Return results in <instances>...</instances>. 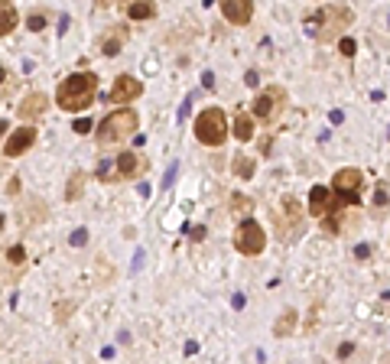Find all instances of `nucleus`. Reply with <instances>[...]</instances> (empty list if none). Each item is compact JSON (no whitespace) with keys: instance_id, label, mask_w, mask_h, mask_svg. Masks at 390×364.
Returning a JSON list of instances; mask_svg holds the SVG:
<instances>
[{"instance_id":"nucleus-1","label":"nucleus","mask_w":390,"mask_h":364,"mask_svg":"<svg viewBox=\"0 0 390 364\" xmlns=\"http://www.w3.org/2000/svg\"><path fill=\"white\" fill-rule=\"evenodd\" d=\"M94 91H98V75L94 72H75L59 85L56 104L62 111H85V108H91Z\"/></svg>"},{"instance_id":"nucleus-2","label":"nucleus","mask_w":390,"mask_h":364,"mask_svg":"<svg viewBox=\"0 0 390 364\" xmlns=\"http://www.w3.org/2000/svg\"><path fill=\"white\" fill-rule=\"evenodd\" d=\"M137 127H140L137 111L117 108V111H111L108 117L98 124L94 137H98V143H101V147H114V143H124V140H130V137L137 134Z\"/></svg>"},{"instance_id":"nucleus-3","label":"nucleus","mask_w":390,"mask_h":364,"mask_svg":"<svg viewBox=\"0 0 390 364\" xmlns=\"http://www.w3.org/2000/svg\"><path fill=\"white\" fill-rule=\"evenodd\" d=\"M228 137V117L221 108H205L195 117V140L205 147H221Z\"/></svg>"},{"instance_id":"nucleus-4","label":"nucleus","mask_w":390,"mask_h":364,"mask_svg":"<svg viewBox=\"0 0 390 364\" xmlns=\"http://www.w3.org/2000/svg\"><path fill=\"white\" fill-rule=\"evenodd\" d=\"M348 23H351V10H322L309 16V33H315L319 42H332Z\"/></svg>"},{"instance_id":"nucleus-5","label":"nucleus","mask_w":390,"mask_h":364,"mask_svg":"<svg viewBox=\"0 0 390 364\" xmlns=\"http://www.w3.org/2000/svg\"><path fill=\"white\" fill-rule=\"evenodd\" d=\"M234 247H237L244 257L263 254V247H267V231L257 225L254 218H244L241 225H237V231H234Z\"/></svg>"},{"instance_id":"nucleus-6","label":"nucleus","mask_w":390,"mask_h":364,"mask_svg":"<svg viewBox=\"0 0 390 364\" xmlns=\"http://www.w3.org/2000/svg\"><path fill=\"white\" fill-rule=\"evenodd\" d=\"M283 108H286V88H280V85L263 88V91L254 98V117H260L267 124H273V117H280Z\"/></svg>"},{"instance_id":"nucleus-7","label":"nucleus","mask_w":390,"mask_h":364,"mask_svg":"<svg viewBox=\"0 0 390 364\" xmlns=\"http://www.w3.org/2000/svg\"><path fill=\"white\" fill-rule=\"evenodd\" d=\"M273 225H277V237L280 241H289L292 231H303V211H299V202L286 195L280 202V211L273 215Z\"/></svg>"},{"instance_id":"nucleus-8","label":"nucleus","mask_w":390,"mask_h":364,"mask_svg":"<svg viewBox=\"0 0 390 364\" xmlns=\"http://www.w3.org/2000/svg\"><path fill=\"white\" fill-rule=\"evenodd\" d=\"M147 169V163L140 159V153H134V150H124V153H117V159H114V176L117 179H134V176H140Z\"/></svg>"},{"instance_id":"nucleus-9","label":"nucleus","mask_w":390,"mask_h":364,"mask_svg":"<svg viewBox=\"0 0 390 364\" xmlns=\"http://www.w3.org/2000/svg\"><path fill=\"white\" fill-rule=\"evenodd\" d=\"M46 111H49V98L42 94V91H30L20 104H16V114H20V120H36V117H42Z\"/></svg>"},{"instance_id":"nucleus-10","label":"nucleus","mask_w":390,"mask_h":364,"mask_svg":"<svg viewBox=\"0 0 390 364\" xmlns=\"http://www.w3.org/2000/svg\"><path fill=\"white\" fill-rule=\"evenodd\" d=\"M33 143H36V127H16L13 134L7 137L4 153H7V156H23Z\"/></svg>"},{"instance_id":"nucleus-11","label":"nucleus","mask_w":390,"mask_h":364,"mask_svg":"<svg viewBox=\"0 0 390 364\" xmlns=\"http://www.w3.org/2000/svg\"><path fill=\"white\" fill-rule=\"evenodd\" d=\"M143 94V82L134 75H117V82L111 88V101H134Z\"/></svg>"},{"instance_id":"nucleus-12","label":"nucleus","mask_w":390,"mask_h":364,"mask_svg":"<svg viewBox=\"0 0 390 364\" xmlns=\"http://www.w3.org/2000/svg\"><path fill=\"white\" fill-rule=\"evenodd\" d=\"M221 13H225L228 23L244 26L247 20H251V13H254V4L251 0H221Z\"/></svg>"},{"instance_id":"nucleus-13","label":"nucleus","mask_w":390,"mask_h":364,"mask_svg":"<svg viewBox=\"0 0 390 364\" xmlns=\"http://www.w3.org/2000/svg\"><path fill=\"white\" fill-rule=\"evenodd\" d=\"M309 211H312L315 218H322V215L332 211V192L325 189V185H312V192H309Z\"/></svg>"},{"instance_id":"nucleus-14","label":"nucleus","mask_w":390,"mask_h":364,"mask_svg":"<svg viewBox=\"0 0 390 364\" xmlns=\"http://www.w3.org/2000/svg\"><path fill=\"white\" fill-rule=\"evenodd\" d=\"M361 182H364V176H361V169H338L332 179V189L335 192H358Z\"/></svg>"},{"instance_id":"nucleus-15","label":"nucleus","mask_w":390,"mask_h":364,"mask_svg":"<svg viewBox=\"0 0 390 364\" xmlns=\"http://www.w3.org/2000/svg\"><path fill=\"white\" fill-rule=\"evenodd\" d=\"M127 36H130L127 26H114L108 36L101 39V52H104V56H117V52L124 49V42H127Z\"/></svg>"},{"instance_id":"nucleus-16","label":"nucleus","mask_w":390,"mask_h":364,"mask_svg":"<svg viewBox=\"0 0 390 364\" xmlns=\"http://www.w3.org/2000/svg\"><path fill=\"white\" fill-rule=\"evenodd\" d=\"M296 325H299V312L296 309H283L277 316V322H273V335H277V338H286V335L296 332Z\"/></svg>"},{"instance_id":"nucleus-17","label":"nucleus","mask_w":390,"mask_h":364,"mask_svg":"<svg viewBox=\"0 0 390 364\" xmlns=\"http://www.w3.org/2000/svg\"><path fill=\"white\" fill-rule=\"evenodd\" d=\"M130 20H153L156 16V4L153 0H124Z\"/></svg>"},{"instance_id":"nucleus-18","label":"nucleus","mask_w":390,"mask_h":364,"mask_svg":"<svg viewBox=\"0 0 390 364\" xmlns=\"http://www.w3.org/2000/svg\"><path fill=\"white\" fill-rule=\"evenodd\" d=\"M16 23H20V16H16L13 0H0V36H10Z\"/></svg>"},{"instance_id":"nucleus-19","label":"nucleus","mask_w":390,"mask_h":364,"mask_svg":"<svg viewBox=\"0 0 390 364\" xmlns=\"http://www.w3.org/2000/svg\"><path fill=\"white\" fill-rule=\"evenodd\" d=\"M234 137L244 140V143H247V140H254V117H251L247 111H241V114L234 117Z\"/></svg>"},{"instance_id":"nucleus-20","label":"nucleus","mask_w":390,"mask_h":364,"mask_svg":"<svg viewBox=\"0 0 390 364\" xmlns=\"http://www.w3.org/2000/svg\"><path fill=\"white\" fill-rule=\"evenodd\" d=\"M85 182H88L85 173H72V179H68V185H65V202H78V199H82Z\"/></svg>"},{"instance_id":"nucleus-21","label":"nucleus","mask_w":390,"mask_h":364,"mask_svg":"<svg viewBox=\"0 0 390 364\" xmlns=\"http://www.w3.org/2000/svg\"><path fill=\"white\" fill-rule=\"evenodd\" d=\"M231 166H234V176H237V179H251L254 169H257V163H254L251 156H244V153H237Z\"/></svg>"},{"instance_id":"nucleus-22","label":"nucleus","mask_w":390,"mask_h":364,"mask_svg":"<svg viewBox=\"0 0 390 364\" xmlns=\"http://www.w3.org/2000/svg\"><path fill=\"white\" fill-rule=\"evenodd\" d=\"M7 260H10V263H16V267H20V263L26 260V251H23V244H16V247H10V251H7Z\"/></svg>"},{"instance_id":"nucleus-23","label":"nucleus","mask_w":390,"mask_h":364,"mask_svg":"<svg viewBox=\"0 0 390 364\" xmlns=\"http://www.w3.org/2000/svg\"><path fill=\"white\" fill-rule=\"evenodd\" d=\"M68 244H72V247H85V244H88V231H85V228L72 231V237H68Z\"/></svg>"},{"instance_id":"nucleus-24","label":"nucleus","mask_w":390,"mask_h":364,"mask_svg":"<svg viewBox=\"0 0 390 364\" xmlns=\"http://www.w3.org/2000/svg\"><path fill=\"white\" fill-rule=\"evenodd\" d=\"M26 26H30V30H33V33H39V30H42V26H46V16H42V13H33V16H30V20H26Z\"/></svg>"},{"instance_id":"nucleus-25","label":"nucleus","mask_w":390,"mask_h":364,"mask_svg":"<svg viewBox=\"0 0 390 364\" xmlns=\"http://www.w3.org/2000/svg\"><path fill=\"white\" fill-rule=\"evenodd\" d=\"M354 49H358V46H354V39H338V52H342V56H354Z\"/></svg>"},{"instance_id":"nucleus-26","label":"nucleus","mask_w":390,"mask_h":364,"mask_svg":"<svg viewBox=\"0 0 390 364\" xmlns=\"http://www.w3.org/2000/svg\"><path fill=\"white\" fill-rule=\"evenodd\" d=\"M75 134H91V120L78 117V120H75Z\"/></svg>"},{"instance_id":"nucleus-27","label":"nucleus","mask_w":390,"mask_h":364,"mask_svg":"<svg viewBox=\"0 0 390 364\" xmlns=\"http://www.w3.org/2000/svg\"><path fill=\"white\" fill-rule=\"evenodd\" d=\"M354 257H358V260H368V257H371V247H368V244H358V247H354Z\"/></svg>"},{"instance_id":"nucleus-28","label":"nucleus","mask_w":390,"mask_h":364,"mask_svg":"<svg viewBox=\"0 0 390 364\" xmlns=\"http://www.w3.org/2000/svg\"><path fill=\"white\" fill-rule=\"evenodd\" d=\"M374 205H377V208H384V205H387V192H384V189H377V192H374Z\"/></svg>"},{"instance_id":"nucleus-29","label":"nucleus","mask_w":390,"mask_h":364,"mask_svg":"<svg viewBox=\"0 0 390 364\" xmlns=\"http://www.w3.org/2000/svg\"><path fill=\"white\" fill-rule=\"evenodd\" d=\"M351 351H354V345H351V342H345V345H338V358H348Z\"/></svg>"},{"instance_id":"nucleus-30","label":"nucleus","mask_w":390,"mask_h":364,"mask_svg":"<svg viewBox=\"0 0 390 364\" xmlns=\"http://www.w3.org/2000/svg\"><path fill=\"white\" fill-rule=\"evenodd\" d=\"M68 316H72V303H65V306H59V322H62V319H68Z\"/></svg>"},{"instance_id":"nucleus-31","label":"nucleus","mask_w":390,"mask_h":364,"mask_svg":"<svg viewBox=\"0 0 390 364\" xmlns=\"http://www.w3.org/2000/svg\"><path fill=\"white\" fill-rule=\"evenodd\" d=\"M185 231H189L195 241H202V237H205V228H185Z\"/></svg>"},{"instance_id":"nucleus-32","label":"nucleus","mask_w":390,"mask_h":364,"mask_svg":"<svg viewBox=\"0 0 390 364\" xmlns=\"http://www.w3.org/2000/svg\"><path fill=\"white\" fill-rule=\"evenodd\" d=\"M202 85H205V88H211V85H215V75H211V72H205V75H202Z\"/></svg>"},{"instance_id":"nucleus-33","label":"nucleus","mask_w":390,"mask_h":364,"mask_svg":"<svg viewBox=\"0 0 390 364\" xmlns=\"http://www.w3.org/2000/svg\"><path fill=\"white\" fill-rule=\"evenodd\" d=\"M244 82L254 88V85H257V72H247V75H244Z\"/></svg>"},{"instance_id":"nucleus-34","label":"nucleus","mask_w":390,"mask_h":364,"mask_svg":"<svg viewBox=\"0 0 390 364\" xmlns=\"http://www.w3.org/2000/svg\"><path fill=\"white\" fill-rule=\"evenodd\" d=\"M111 4V0H98V7H108Z\"/></svg>"},{"instance_id":"nucleus-35","label":"nucleus","mask_w":390,"mask_h":364,"mask_svg":"<svg viewBox=\"0 0 390 364\" xmlns=\"http://www.w3.org/2000/svg\"><path fill=\"white\" fill-rule=\"evenodd\" d=\"M4 78H7V72H4V68H0V85H4Z\"/></svg>"}]
</instances>
